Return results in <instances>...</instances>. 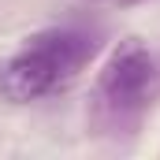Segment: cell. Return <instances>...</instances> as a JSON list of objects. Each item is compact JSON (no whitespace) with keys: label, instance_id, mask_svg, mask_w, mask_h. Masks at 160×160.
I'll return each mask as SVG.
<instances>
[{"label":"cell","instance_id":"1","mask_svg":"<svg viewBox=\"0 0 160 160\" xmlns=\"http://www.w3.org/2000/svg\"><path fill=\"white\" fill-rule=\"evenodd\" d=\"M101 48V38L86 26H52L41 30L0 67V97L11 104L41 101L78 75Z\"/></svg>","mask_w":160,"mask_h":160},{"label":"cell","instance_id":"2","mask_svg":"<svg viewBox=\"0 0 160 160\" xmlns=\"http://www.w3.org/2000/svg\"><path fill=\"white\" fill-rule=\"evenodd\" d=\"M157 56L142 41L127 38L116 45L108 63L93 82L89 93V123L101 134H130L142 112L149 108V97L157 89Z\"/></svg>","mask_w":160,"mask_h":160}]
</instances>
